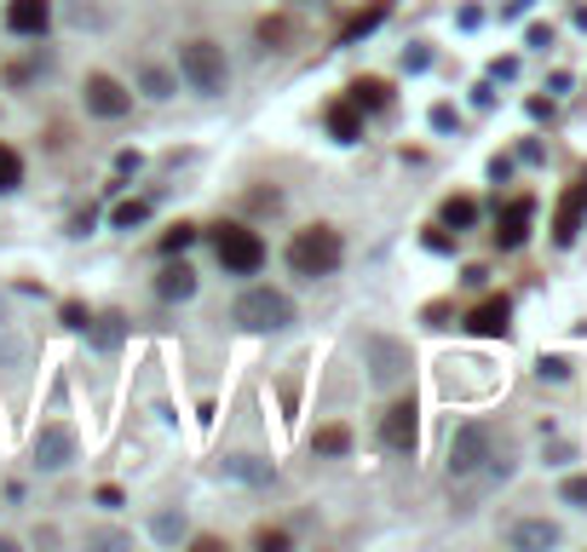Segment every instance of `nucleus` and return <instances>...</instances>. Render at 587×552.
<instances>
[{
	"label": "nucleus",
	"instance_id": "17",
	"mask_svg": "<svg viewBox=\"0 0 587 552\" xmlns=\"http://www.w3.org/2000/svg\"><path fill=\"white\" fill-rule=\"evenodd\" d=\"M156 294L161 299H191L196 294V271H191V265H168V271L156 277Z\"/></svg>",
	"mask_w": 587,
	"mask_h": 552
},
{
	"label": "nucleus",
	"instance_id": "9",
	"mask_svg": "<svg viewBox=\"0 0 587 552\" xmlns=\"http://www.w3.org/2000/svg\"><path fill=\"white\" fill-rule=\"evenodd\" d=\"M81 93H87V110H93V115H105V121H115V115H127V110H133V93L121 87L115 75H87V87H81Z\"/></svg>",
	"mask_w": 587,
	"mask_h": 552
},
{
	"label": "nucleus",
	"instance_id": "1",
	"mask_svg": "<svg viewBox=\"0 0 587 552\" xmlns=\"http://www.w3.org/2000/svg\"><path fill=\"white\" fill-rule=\"evenodd\" d=\"M513 478V449L507 438H496L490 426H461L455 443H450V483L461 501H478L490 495L496 483Z\"/></svg>",
	"mask_w": 587,
	"mask_h": 552
},
{
	"label": "nucleus",
	"instance_id": "13",
	"mask_svg": "<svg viewBox=\"0 0 587 552\" xmlns=\"http://www.w3.org/2000/svg\"><path fill=\"white\" fill-rule=\"evenodd\" d=\"M322 121H329V133L340 138V145H357L363 138V110L352 105V98H334V105L322 110Z\"/></svg>",
	"mask_w": 587,
	"mask_h": 552
},
{
	"label": "nucleus",
	"instance_id": "4",
	"mask_svg": "<svg viewBox=\"0 0 587 552\" xmlns=\"http://www.w3.org/2000/svg\"><path fill=\"white\" fill-rule=\"evenodd\" d=\"M236 322H242V329H254V334H277V329H289V322H294V299L277 294V289H248L236 299Z\"/></svg>",
	"mask_w": 587,
	"mask_h": 552
},
{
	"label": "nucleus",
	"instance_id": "31",
	"mask_svg": "<svg viewBox=\"0 0 587 552\" xmlns=\"http://www.w3.org/2000/svg\"><path fill=\"white\" fill-rule=\"evenodd\" d=\"M524 40H530V47H553V29L548 24H530V35H524Z\"/></svg>",
	"mask_w": 587,
	"mask_h": 552
},
{
	"label": "nucleus",
	"instance_id": "33",
	"mask_svg": "<svg viewBox=\"0 0 587 552\" xmlns=\"http://www.w3.org/2000/svg\"><path fill=\"white\" fill-rule=\"evenodd\" d=\"M179 529H185V524H179V518H156V536H161V541H173Z\"/></svg>",
	"mask_w": 587,
	"mask_h": 552
},
{
	"label": "nucleus",
	"instance_id": "27",
	"mask_svg": "<svg viewBox=\"0 0 587 552\" xmlns=\"http://www.w3.org/2000/svg\"><path fill=\"white\" fill-rule=\"evenodd\" d=\"M564 501H571V506H587V478H564Z\"/></svg>",
	"mask_w": 587,
	"mask_h": 552
},
{
	"label": "nucleus",
	"instance_id": "32",
	"mask_svg": "<svg viewBox=\"0 0 587 552\" xmlns=\"http://www.w3.org/2000/svg\"><path fill=\"white\" fill-rule=\"evenodd\" d=\"M432 127H438V133H450V127H455V110H450V105H438V110H432Z\"/></svg>",
	"mask_w": 587,
	"mask_h": 552
},
{
	"label": "nucleus",
	"instance_id": "7",
	"mask_svg": "<svg viewBox=\"0 0 587 552\" xmlns=\"http://www.w3.org/2000/svg\"><path fill=\"white\" fill-rule=\"evenodd\" d=\"M530 219H536V196H513L507 208L496 213V248H524L530 242Z\"/></svg>",
	"mask_w": 587,
	"mask_h": 552
},
{
	"label": "nucleus",
	"instance_id": "23",
	"mask_svg": "<svg viewBox=\"0 0 587 552\" xmlns=\"http://www.w3.org/2000/svg\"><path fill=\"white\" fill-rule=\"evenodd\" d=\"M87 329H93V340H98V345H105V352H110V345L121 340V317H98V322H87Z\"/></svg>",
	"mask_w": 587,
	"mask_h": 552
},
{
	"label": "nucleus",
	"instance_id": "21",
	"mask_svg": "<svg viewBox=\"0 0 587 552\" xmlns=\"http://www.w3.org/2000/svg\"><path fill=\"white\" fill-rule=\"evenodd\" d=\"M311 443L322 449V455H346V449H352V432H346V426H322Z\"/></svg>",
	"mask_w": 587,
	"mask_h": 552
},
{
	"label": "nucleus",
	"instance_id": "16",
	"mask_svg": "<svg viewBox=\"0 0 587 552\" xmlns=\"http://www.w3.org/2000/svg\"><path fill=\"white\" fill-rule=\"evenodd\" d=\"M346 98H352L363 115H369V110H387V105H392V87H387L380 75H357L352 87H346Z\"/></svg>",
	"mask_w": 587,
	"mask_h": 552
},
{
	"label": "nucleus",
	"instance_id": "3",
	"mask_svg": "<svg viewBox=\"0 0 587 552\" xmlns=\"http://www.w3.org/2000/svg\"><path fill=\"white\" fill-rule=\"evenodd\" d=\"M213 254H219V265H225L231 277H254L259 265H266V242H259V231H248V224H219Z\"/></svg>",
	"mask_w": 587,
	"mask_h": 552
},
{
	"label": "nucleus",
	"instance_id": "5",
	"mask_svg": "<svg viewBox=\"0 0 587 552\" xmlns=\"http://www.w3.org/2000/svg\"><path fill=\"white\" fill-rule=\"evenodd\" d=\"M179 75L196 93H225V52L213 40H191V47H179Z\"/></svg>",
	"mask_w": 587,
	"mask_h": 552
},
{
	"label": "nucleus",
	"instance_id": "6",
	"mask_svg": "<svg viewBox=\"0 0 587 552\" xmlns=\"http://www.w3.org/2000/svg\"><path fill=\"white\" fill-rule=\"evenodd\" d=\"M380 443L398 449V455H415V443H420V408H415V397H398L387 415H380Z\"/></svg>",
	"mask_w": 587,
	"mask_h": 552
},
{
	"label": "nucleus",
	"instance_id": "20",
	"mask_svg": "<svg viewBox=\"0 0 587 552\" xmlns=\"http://www.w3.org/2000/svg\"><path fill=\"white\" fill-rule=\"evenodd\" d=\"M17 184H24V161L12 145H0V191H17Z\"/></svg>",
	"mask_w": 587,
	"mask_h": 552
},
{
	"label": "nucleus",
	"instance_id": "22",
	"mask_svg": "<svg viewBox=\"0 0 587 552\" xmlns=\"http://www.w3.org/2000/svg\"><path fill=\"white\" fill-rule=\"evenodd\" d=\"M191 242H196V224H173V231L161 236V254H185Z\"/></svg>",
	"mask_w": 587,
	"mask_h": 552
},
{
	"label": "nucleus",
	"instance_id": "29",
	"mask_svg": "<svg viewBox=\"0 0 587 552\" xmlns=\"http://www.w3.org/2000/svg\"><path fill=\"white\" fill-rule=\"evenodd\" d=\"M427 64H432L427 47H409V52H403V70H427Z\"/></svg>",
	"mask_w": 587,
	"mask_h": 552
},
{
	"label": "nucleus",
	"instance_id": "15",
	"mask_svg": "<svg viewBox=\"0 0 587 552\" xmlns=\"http://www.w3.org/2000/svg\"><path fill=\"white\" fill-rule=\"evenodd\" d=\"M387 12H392V0H369L363 12H352V24L340 29V47H357L363 35H375L380 24H387Z\"/></svg>",
	"mask_w": 587,
	"mask_h": 552
},
{
	"label": "nucleus",
	"instance_id": "25",
	"mask_svg": "<svg viewBox=\"0 0 587 552\" xmlns=\"http://www.w3.org/2000/svg\"><path fill=\"white\" fill-rule=\"evenodd\" d=\"M427 248H432V254H450V248H455L450 224H432V231H427Z\"/></svg>",
	"mask_w": 587,
	"mask_h": 552
},
{
	"label": "nucleus",
	"instance_id": "19",
	"mask_svg": "<svg viewBox=\"0 0 587 552\" xmlns=\"http://www.w3.org/2000/svg\"><path fill=\"white\" fill-rule=\"evenodd\" d=\"M145 219H150V201H115V213H110L115 231H133V224H145Z\"/></svg>",
	"mask_w": 587,
	"mask_h": 552
},
{
	"label": "nucleus",
	"instance_id": "8",
	"mask_svg": "<svg viewBox=\"0 0 587 552\" xmlns=\"http://www.w3.org/2000/svg\"><path fill=\"white\" fill-rule=\"evenodd\" d=\"M507 329H513V299L507 294H490L467 311V334H478V340H501Z\"/></svg>",
	"mask_w": 587,
	"mask_h": 552
},
{
	"label": "nucleus",
	"instance_id": "14",
	"mask_svg": "<svg viewBox=\"0 0 587 552\" xmlns=\"http://www.w3.org/2000/svg\"><path fill=\"white\" fill-rule=\"evenodd\" d=\"M507 541L548 552V547H559V524H548V518H518V524H507Z\"/></svg>",
	"mask_w": 587,
	"mask_h": 552
},
{
	"label": "nucleus",
	"instance_id": "18",
	"mask_svg": "<svg viewBox=\"0 0 587 552\" xmlns=\"http://www.w3.org/2000/svg\"><path fill=\"white\" fill-rule=\"evenodd\" d=\"M438 224H450V231H473V224H478V201L473 196H450L438 208Z\"/></svg>",
	"mask_w": 587,
	"mask_h": 552
},
{
	"label": "nucleus",
	"instance_id": "24",
	"mask_svg": "<svg viewBox=\"0 0 587 552\" xmlns=\"http://www.w3.org/2000/svg\"><path fill=\"white\" fill-rule=\"evenodd\" d=\"M225 473H236V478H248V483H259V478H271V466H254L248 455H236V461H225Z\"/></svg>",
	"mask_w": 587,
	"mask_h": 552
},
{
	"label": "nucleus",
	"instance_id": "2",
	"mask_svg": "<svg viewBox=\"0 0 587 552\" xmlns=\"http://www.w3.org/2000/svg\"><path fill=\"white\" fill-rule=\"evenodd\" d=\"M340 231H329V224H311V231H299L289 242V265H294V277H329L334 265H340Z\"/></svg>",
	"mask_w": 587,
	"mask_h": 552
},
{
	"label": "nucleus",
	"instance_id": "12",
	"mask_svg": "<svg viewBox=\"0 0 587 552\" xmlns=\"http://www.w3.org/2000/svg\"><path fill=\"white\" fill-rule=\"evenodd\" d=\"M47 24H52V0H12L7 7L12 35H47Z\"/></svg>",
	"mask_w": 587,
	"mask_h": 552
},
{
	"label": "nucleus",
	"instance_id": "26",
	"mask_svg": "<svg viewBox=\"0 0 587 552\" xmlns=\"http://www.w3.org/2000/svg\"><path fill=\"white\" fill-rule=\"evenodd\" d=\"M254 547H266V552H282V547H289V536H282V529H259V536H254Z\"/></svg>",
	"mask_w": 587,
	"mask_h": 552
},
{
	"label": "nucleus",
	"instance_id": "11",
	"mask_svg": "<svg viewBox=\"0 0 587 552\" xmlns=\"http://www.w3.org/2000/svg\"><path fill=\"white\" fill-rule=\"evenodd\" d=\"M35 461L47 466V473L70 466L75 461V432H70V426H40V432H35Z\"/></svg>",
	"mask_w": 587,
	"mask_h": 552
},
{
	"label": "nucleus",
	"instance_id": "28",
	"mask_svg": "<svg viewBox=\"0 0 587 552\" xmlns=\"http://www.w3.org/2000/svg\"><path fill=\"white\" fill-rule=\"evenodd\" d=\"M64 322H70V329H87L93 317H87V305H81V299H70V305H64Z\"/></svg>",
	"mask_w": 587,
	"mask_h": 552
},
{
	"label": "nucleus",
	"instance_id": "30",
	"mask_svg": "<svg viewBox=\"0 0 587 552\" xmlns=\"http://www.w3.org/2000/svg\"><path fill=\"white\" fill-rule=\"evenodd\" d=\"M541 375H548V380H564L571 368H564V357H541Z\"/></svg>",
	"mask_w": 587,
	"mask_h": 552
},
{
	"label": "nucleus",
	"instance_id": "10",
	"mask_svg": "<svg viewBox=\"0 0 587 552\" xmlns=\"http://www.w3.org/2000/svg\"><path fill=\"white\" fill-rule=\"evenodd\" d=\"M582 219H587V173L564 191L559 213H553V242H559V248H571V242L582 236Z\"/></svg>",
	"mask_w": 587,
	"mask_h": 552
}]
</instances>
